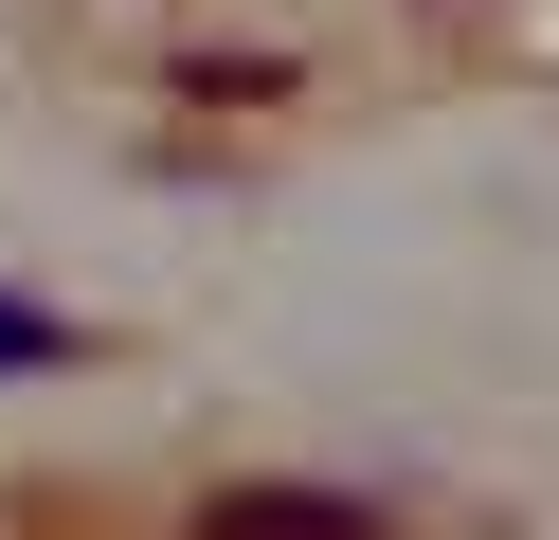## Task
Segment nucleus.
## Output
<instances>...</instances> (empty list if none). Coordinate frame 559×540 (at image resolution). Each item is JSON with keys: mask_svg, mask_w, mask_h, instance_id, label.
Masks as SVG:
<instances>
[{"mask_svg": "<svg viewBox=\"0 0 559 540\" xmlns=\"http://www.w3.org/2000/svg\"><path fill=\"white\" fill-rule=\"evenodd\" d=\"M37 360H73V324H55V307H19V288H0V379H37Z\"/></svg>", "mask_w": 559, "mask_h": 540, "instance_id": "2", "label": "nucleus"}, {"mask_svg": "<svg viewBox=\"0 0 559 540\" xmlns=\"http://www.w3.org/2000/svg\"><path fill=\"white\" fill-rule=\"evenodd\" d=\"M199 540H379V504H343V487H217Z\"/></svg>", "mask_w": 559, "mask_h": 540, "instance_id": "1", "label": "nucleus"}]
</instances>
